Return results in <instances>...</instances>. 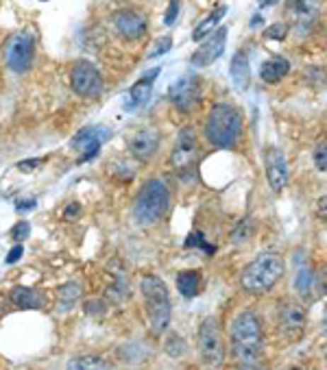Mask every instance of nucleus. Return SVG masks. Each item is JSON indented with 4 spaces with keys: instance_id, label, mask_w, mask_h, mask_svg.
<instances>
[{
    "instance_id": "nucleus-1",
    "label": "nucleus",
    "mask_w": 327,
    "mask_h": 370,
    "mask_svg": "<svg viewBox=\"0 0 327 370\" xmlns=\"http://www.w3.org/2000/svg\"><path fill=\"white\" fill-rule=\"evenodd\" d=\"M231 353L240 364H258L264 353L262 325L253 311H240L229 325Z\"/></svg>"
},
{
    "instance_id": "nucleus-2",
    "label": "nucleus",
    "mask_w": 327,
    "mask_h": 370,
    "mask_svg": "<svg viewBox=\"0 0 327 370\" xmlns=\"http://www.w3.org/2000/svg\"><path fill=\"white\" fill-rule=\"evenodd\" d=\"M284 275V259L275 253H260L253 261L244 266L240 285L251 294H264Z\"/></svg>"
},
{
    "instance_id": "nucleus-3",
    "label": "nucleus",
    "mask_w": 327,
    "mask_h": 370,
    "mask_svg": "<svg viewBox=\"0 0 327 370\" xmlns=\"http://www.w3.org/2000/svg\"><path fill=\"white\" fill-rule=\"evenodd\" d=\"M140 290L147 303V314H149V323H151V331L155 335H161L166 331V327L171 325V294L168 287L159 277L155 275H144L140 281Z\"/></svg>"
},
{
    "instance_id": "nucleus-4",
    "label": "nucleus",
    "mask_w": 327,
    "mask_h": 370,
    "mask_svg": "<svg viewBox=\"0 0 327 370\" xmlns=\"http://www.w3.org/2000/svg\"><path fill=\"white\" fill-rule=\"evenodd\" d=\"M171 205V192L166 188V183L161 179H151L144 183V188L140 190L138 198L133 205V218L138 225H155L161 220V216L168 211Z\"/></svg>"
},
{
    "instance_id": "nucleus-5",
    "label": "nucleus",
    "mask_w": 327,
    "mask_h": 370,
    "mask_svg": "<svg viewBox=\"0 0 327 370\" xmlns=\"http://www.w3.org/2000/svg\"><path fill=\"white\" fill-rule=\"evenodd\" d=\"M242 131V118L231 105H214L207 122H205V136L210 144L216 148H231L238 142Z\"/></svg>"
},
{
    "instance_id": "nucleus-6",
    "label": "nucleus",
    "mask_w": 327,
    "mask_h": 370,
    "mask_svg": "<svg viewBox=\"0 0 327 370\" xmlns=\"http://www.w3.org/2000/svg\"><path fill=\"white\" fill-rule=\"evenodd\" d=\"M3 55H5L7 68L13 70L16 74L29 72L33 61H35V42H33L31 33L18 31V33L9 35L5 46H3Z\"/></svg>"
},
{
    "instance_id": "nucleus-7",
    "label": "nucleus",
    "mask_w": 327,
    "mask_h": 370,
    "mask_svg": "<svg viewBox=\"0 0 327 370\" xmlns=\"http://www.w3.org/2000/svg\"><path fill=\"white\" fill-rule=\"evenodd\" d=\"M199 351H201V359L210 368H221L223 366V362H225V342H223L221 327H218V321L214 318V316H207L199 327Z\"/></svg>"
},
{
    "instance_id": "nucleus-8",
    "label": "nucleus",
    "mask_w": 327,
    "mask_h": 370,
    "mask_svg": "<svg viewBox=\"0 0 327 370\" xmlns=\"http://www.w3.org/2000/svg\"><path fill=\"white\" fill-rule=\"evenodd\" d=\"M70 85L79 96L94 98L103 90V76H101V72L96 70L94 64L79 61V64H74V68L70 72Z\"/></svg>"
},
{
    "instance_id": "nucleus-9",
    "label": "nucleus",
    "mask_w": 327,
    "mask_h": 370,
    "mask_svg": "<svg viewBox=\"0 0 327 370\" xmlns=\"http://www.w3.org/2000/svg\"><path fill=\"white\" fill-rule=\"evenodd\" d=\"M199 157V140H197V133L195 129H181L179 136L175 140V146H173V153H171V164L177 168V170H183V168H190Z\"/></svg>"
},
{
    "instance_id": "nucleus-10",
    "label": "nucleus",
    "mask_w": 327,
    "mask_h": 370,
    "mask_svg": "<svg viewBox=\"0 0 327 370\" xmlns=\"http://www.w3.org/2000/svg\"><path fill=\"white\" fill-rule=\"evenodd\" d=\"M201 78L193 76V74H185L181 76L179 81H175L168 90V98L173 100V105L181 112H190L199 102L201 96Z\"/></svg>"
},
{
    "instance_id": "nucleus-11",
    "label": "nucleus",
    "mask_w": 327,
    "mask_h": 370,
    "mask_svg": "<svg viewBox=\"0 0 327 370\" xmlns=\"http://www.w3.org/2000/svg\"><path fill=\"white\" fill-rule=\"evenodd\" d=\"M109 138V131L103 126H86L81 129L79 133L72 138V148L76 153H81V160L79 162H88L92 157H96L98 148L103 146V142Z\"/></svg>"
},
{
    "instance_id": "nucleus-12",
    "label": "nucleus",
    "mask_w": 327,
    "mask_h": 370,
    "mask_svg": "<svg viewBox=\"0 0 327 370\" xmlns=\"http://www.w3.org/2000/svg\"><path fill=\"white\" fill-rule=\"evenodd\" d=\"M225 44H227V26H218V29L212 31L210 37L195 50L193 64L197 68H203V66L214 64V59H218V57L223 55Z\"/></svg>"
},
{
    "instance_id": "nucleus-13",
    "label": "nucleus",
    "mask_w": 327,
    "mask_h": 370,
    "mask_svg": "<svg viewBox=\"0 0 327 370\" xmlns=\"http://www.w3.org/2000/svg\"><path fill=\"white\" fill-rule=\"evenodd\" d=\"M277 327L286 335H294L306 327V307L302 303L286 301L277 309Z\"/></svg>"
},
{
    "instance_id": "nucleus-14",
    "label": "nucleus",
    "mask_w": 327,
    "mask_h": 370,
    "mask_svg": "<svg viewBox=\"0 0 327 370\" xmlns=\"http://www.w3.org/2000/svg\"><path fill=\"white\" fill-rule=\"evenodd\" d=\"M264 162H266V179L270 183V188L275 192H282L284 185L288 181V162H286V155L270 146L264 155Z\"/></svg>"
},
{
    "instance_id": "nucleus-15",
    "label": "nucleus",
    "mask_w": 327,
    "mask_h": 370,
    "mask_svg": "<svg viewBox=\"0 0 327 370\" xmlns=\"http://www.w3.org/2000/svg\"><path fill=\"white\" fill-rule=\"evenodd\" d=\"M116 31L125 40H140L147 33V18L135 9H120L114 16Z\"/></svg>"
},
{
    "instance_id": "nucleus-16",
    "label": "nucleus",
    "mask_w": 327,
    "mask_h": 370,
    "mask_svg": "<svg viewBox=\"0 0 327 370\" xmlns=\"http://www.w3.org/2000/svg\"><path fill=\"white\" fill-rule=\"evenodd\" d=\"M157 146H159V138H157L155 131H151V129L138 131V133H135L131 138V142H129L131 155L135 157V160H140V162L151 160V157L155 155V150H157Z\"/></svg>"
},
{
    "instance_id": "nucleus-17",
    "label": "nucleus",
    "mask_w": 327,
    "mask_h": 370,
    "mask_svg": "<svg viewBox=\"0 0 327 370\" xmlns=\"http://www.w3.org/2000/svg\"><path fill=\"white\" fill-rule=\"evenodd\" d=\"M161 72V68H153L149 70L138 83H133V88L129 90V105L127 107L133 109V107H140V105H147V100L151 98V90H153V81L155 76Z\"/></svg>"
},
{
    "instance_id": "nucleus-18",
    "label": "nucleus",
    "mask_w": 327,
    "mask_h": 370,
    "mask_svg": "<svg viewBox=\"0 0 327 370\" xmlns=\"http://www.w3.org/2000/svg\"><path fill=\"white\" fill-rule=\"evenodd\" d=\"M290 16L299 26L312 24L319 18L321 11V0H290Z\"/></svg>"
},
{
    "instance_id": "nucleus-19",
    "label": "nucleus",
    "mask_w": 327,
    "mask_h": 370,
    "mask_svg": "<svg viewBox=\"0 0 327 370\" xmlns=\"http://www.w3.org/2000/svg\"><path fill=\"white\" fill-rule=\"evenodd\" d=\"M229 72H231V78H234V85L238 90H247L249 88V81H251V66H249V57L244 50H238L234 59H231V66H229Z\"/></svg>"
},
{
    "instance_id": "nucleus-20",
    "label": "nucleus",
    "mask_w": 327,
    "mask_h": 370,
    "mask_svg": "<svg viewBox=\"0 0 327 370\" xmlns=\"http://www.w3.org/2000/svg\"><path fill=\"white\" fill-rule=\"evenodd\" d=\"M288 70H290L288 59L275 57V59H268V61L262 64L260 76H262V81H266V83H277V81H282V78L288 74Z\"/></svg>"
},
{
    "instance_id": "nucleus-21",
    "label": "nucleus",
    "mask_w": 327,
    "mask_h": 370,
    "mask_svg": "<svg viewBox=\"0 0 327 370\" xmlns=\"http://www.w3.org/2000/svg\"><path fill=\"white\" fill-rule=\"evenodd\" d=\"M9 299H11L13 305H18L22 309H40V307H44V299L31 287H13Z\"/></svg>"
},
{
    "instance_id": "nucleus-22",
    "label": "nucleus",
    "mask_w": 327,
    "mask_h": 370,
    "mask_svg": "<svg viewBox=\"0 0 327 370\" xmlns=\"http://www.w3.org/2000/svg\"><path fill=\"white\" fill-rule=\"evenodd\" d=\"M225 13H227V7L225 5H221V7H216L199 26H197V29H195V33H193V40L195 42H201V40H205L214 29H216V26H218V22H221L223 18H225Z\"/></svg>"
},
{
    "instance_id": "nucleus-23",
    "label": "nucleus",
    "mask_w": 327,
    "mask_h": 370,
    "mask_svg": "<svg viewBox=\"0 0 327 370\" xmlns=\"http://www.w3.org/2000/svg\"><path fill=\"white\" fill-rule=\"evenodd\" d=\"M199 285H201V275L197 270H183L179 273L177 277V287L179 292L185 297V299H193L199 294Z\"/></svg>"
},
{
    "instance_id": "nucleus-24",
    "label": "nucleus",
    "mask_w": 327,
    "mask_h": 370,
    "mask_svg": "<svg viewBox=\"0 0 327 370\" xmlns=\"http://www.w3.org/2000/svg\"><path fill=\"white\" fill-rule=\"evenodd\" d=\"M66 370H114L112 364L101 359V357H92V355H84V357H74L68 362Z\"/></svg>"
},
{
    "instance_id": "nucleus-25",
    "label": "nucleus",
    "mask_w": 327,
    "mask_h": 370,
    "mask_svg": "<svg viewBox=\"0 0 327 370\" xmlns=\"http://www.w3.org/2000/svg\"><path fill=\"white\" fill-rule=\"evenodd\" d=\"M81 297V285L79 283H66L59 287V301L64 305V309H68L70 305H74V301Z\"/></svg>"
},
{
    "instance_id": "nucleus-26",
    "label": "nucleus",
    "mask_w": 327,
    "mask_h": 370,
    "mask_svg": "<svg viewBox=\"0 0 327 370\" xmlns=\"http://www.w3.org/2000/svg\"><path fill=\"white\" fill-rule=\"evenodd\" d=\"M312 281H314V273H312L310 268H302V270L297 273L294 285H297V290H299L302 294H308L310 287H312Z\"/></svg>"
},
{
    "instance_id": "nucleus-27",
    "label": "nucleus",
    "mask_w": 327,
    "mask_h": 370,
    "mask_svg": "<svg viewBox=\"0 0 327 370\" xmlns=\"http://www.w3.org/2000/svg\"><path fill=\"white\" fill-rule=\"evenodd\" d=\"M171 46H173V40L168 37V35H164L161 40H157L155 42V48L153 50H149V59H153V57H159V55H164V52H168L171 50Z\"/></svg>"
},
{
    "instance_id": "nucleus-28",
    "label": "nucleus",
    "mask_w": 327,
    "mask_h": 370,
    "mask_svg": "<svg viewBox=\"0 0 327 370\" xmlns=\"http://www.w3.org/2000/svg\"><path fill=\"white\" fill-rule=\"evenodd\" d=\"M327 144H325V140L316 146V150H314V166H316V170L319 172H325L327 170Z\"/></svg>"
},
{
    "instance_id": "nucleus-29",
    "label": "nucleus",
    "mask_w": 327,
    "mask_h": 370,
    "mask_svg": "<svg viewBox=\"0 0 327 370\" xmlns=\"http://www.w3.org/2000/svg\"><path fill=\"white\" fill-rule=\"evenodd\" d=\"M286 33H288V26L282 24V22H277V24H272L270 29L264 31V37H266V40H284Z\"/></svg>"
},
{
    "instance_id": "nucleus-30",
    "label": "nucleus",
    "mask_w": 327,
    "mask_h": 370,
    "mask_svg": "<svg viewBox=\"0 0 327 370\" xmlns=\"http://www.w3.org/2000/svg\"><path fill=\"white\" fill-rule=\"evenodd\" d=\"M249 237V218H244L236 229H234V233H231V240L236 242V244H240V242H244Z\"/></svg>"
},
{
    "instance_id": "nucleus-31",
    "label": "nucleus",
    "mask_w": 327,
    "mask_h": 370,
    "mask_svg": "<svg viewBox=\"0 0 327 370\" xmlns=\"http://www.w3.org/2000/svg\"><path fill=\"white\" fill-rule=\"evenodd\" d=\"M166 351L173 355V357H179V353L185 351V345H183V338L179 335H171L168 342H166Z\"/></svg>"
},
{
    "instance_id": "nucleus-32",
    "label": "nucleus",
    "mask_w": 327,
    "mask_h": 370,
    "mask_svg": "<svg viewBox=\"0 0 327 370\" xmlns=\"http://www.w3.org/2000/svg\"><path fill=\"white\" fill-rule=\"evenodd\" d=\"M29 233H31V225L26 222V220H20V222L11 229V237H13V240H18V242L26 240V237H29Z\"/></svg>"
},
{
    "instance_id": "nucleus-33",
    "label": "nucleus",
    "mask_w": 327,
    "mask_h": 370,
    "mask_svg": "<svg viewBox=\"0 0 327 370\" xmlns=\"http://www.w3.org/2000/svg\"><path fill=\"white\" fill-rule=\"evenodd\" d=\"M177 16H179V0H171L168 11H166V16H164V22H166L168 26H173L175 20H177Z\"/></svg>"
},
{
    "instance_id": "nucleus-34",
    "label": "nucleus",
    "mask_w": 327,
    "mask_h": 370,
    "mask_svg": "<svg viewBox=\"0 0 327 370\" xmlns=\"http://www.w3.org/2000/svg\"><path fill=\"white\" fill-rule=\"evenodd\" d=\"M188 246H201V249H205V253H214V249L203 242V235L201 233H193V235H190L188 237Z\"/></svg>"
},
{
    "instance_id": "nucleus-35",
    "label": "nucleus",
    "mask_w": 327,
    "mask_h": 370,
    "mask_svg": "<svg viewBox=\"0 0 327 370\" xmlns=\"http://www.w3.org/2000/svg\"><path fill=\"white\" fill-rule=\"evenodd\" d=\"M22 255H24V249H22V244H18V246H13V249L9 251V255H7L5 261H7V263H16Z\"/></svg>"
},
{
    "instance_id": "nucleus-36",
    "label": "nucleus",
    "mask_w": 327,
    "mask_h": 370,
    "mask_svg": "<svg viewBox=\"0 0 327 370\" xmlns=\"http://www.w3.org/2000/svg\"><path fill=\"white\" fill-rule=\"evenodd\" d=\"M16 207H18V211H29V209L35 207V198H33V196H31V198H24V201L20 198Z\"/></svg>"
},
{
    "instance_id": "nucleus-37",
    "label": "nucleus",
    "mask_w": 327,
    "mask_h": 370,
    "mask_svg": "<svg viewBox=\"0 0 327 370\" xmlns=\"http://www.w3.org/2000/svg\"><path fill=\"white\" fill-rule=\"evenodd\" d=\"M42 164H44V160H31V162H20L18 168L20 170H33V166H42Z\"/></svg>"
},
{
    "instance_id": "nucleus-38",
    "label": "nucleus",
    "mask_w": 327,
    "mask_h": 370,
    "mask_svg": "<svg viewBox=\"0 0 327 370\" xmlns=\"http://www.w3.org/2000/svg\"><path fill=\"white\" fill-rule=\"evenodd\" d=\"M76 214H79V205H76V203H72V205H70V207L64 211V218L68 220V218H72V216H76Z\"/></svg>"
},
{
    "instance_id": "nucleus-39",
    "label": "nucleus",
    "mask_w": 327,
    "mask_h": 370,
    "mask_svg": "<svg viewBox=\"0 0 327 370\" xmlns=\"http://www.w3.org/2000/svg\"><path fill=\"white\" fill-rule=\"evenodd\" d=\"M236 370H262V368L258 364H240Z\"/></svg>"
},
{
    "instance_id": "nucleus-40",
    "label": "nucleus",
    "mask_w": 327,
    "mask_h": 370,
    "mask_svg": "<svg viewBox=\"0 0 327 370\" xmlns=\"http://www.w3.org/2000/svg\"><path fill=\"white\" fill-rule=\"evenodd\" d=\"M258 3H260V7H270V5L280 3V0H258Z\"/></svg>"
},
{
    "instance_id": "nucleus-41",
    "label": "nucleus",
    "mask_w": 327,
    "mask_h": 370,
    "mask_svg": "<svg viewBox=\"0 0 327 370\" xmlns=\"http://www.w3.org/2000/svg\"><path fill=\"white\" fill-rule=\"evenodd\" d=\"M321 218L325 220V196H321Z\"/></svg>"
}]
</instances>
